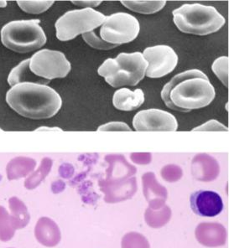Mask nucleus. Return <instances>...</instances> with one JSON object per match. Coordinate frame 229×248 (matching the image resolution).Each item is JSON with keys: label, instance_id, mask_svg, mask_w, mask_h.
Listing matches in <instances>:
<instances>
[{"label": "nucleus", "instance_id": "obj_2", "mask_svg": "<svg viewBox=\"0 0 229 248\" xmlns=\"http://www.w3.org/2000/svg\"><path fill=\"white\" fill-rule=\"evenodd\" d=\"M6 102L18 114L40 120L54 117L62 108V97L46 84L25 82L11 87Z\"/></svg>", "mask_w": 229, "mask_h": 248}, {"label": "nucleus", "instance_id": "obj_26", "mask_svg": "<svg viewBox=\"0 0 229 248\" xmlns=\"http://www.w3.org/2000/svg\"><path fill=\"white\" fill-rule=\"evenodd\" d=\"M71 3H73L75 5H78V6L84 7L85 9L90 8V9H93V7H98L99 4L102 3V1H73L71 2Z\"/></svg>", "mask_w": 229, "mask_h": 248}, {"label": "nucleus", "instance_id": "obj_18", "mask_svg": "<svg viewBox=\"0 0 229 248\" xmlns=\"http://www.w3.org/2000/svg\"><path fill=\"white\" fill-rule=\"evenodd\" d=\"M16 231L12 217L5 208L0 205V241L9 242L15 236Z\"/></svg>", "mask_w": 229, "mask_h": 248}, {"label": "nucleus", "instance_id": "obj_17", "mask_svg": "<svg viewBox=\"0 0 229 248\" xmlns=\"http://www.w3.org/2000/svg\"><path fill=\"white\" fill-rule=\"evenodd\" d=\"M121 3L128 10L143 15H152L159 12L166 4L165 1H152V2H139V1H121Z\"/></svg>", "mask_w": 229, "mask_h": 248}, {"label": "nucleus", "instance_id": "obj_22", "mask_svg": "<svg viewBox=\"0 0 229 248\" xmlns=\"http://www.w3.org/2000/svg\"><path fill=\"white\" fill-rule=\"evenodd\" d=\"M229 61L228 56H222L217 58L212 65L213 72L227 88L229 87Z\"/></svg>", "mask_w": 229, "mask_h": 248}, {"label": "nucleus", "instance_id": "obj_25", "mask_svg": "<svg viewBox=\"0 0 229 248\" xmlns=\"http://www.w3.org/2000/svg\"><path fill=\"white\" fill-rule=\"evenodd\" d=\"M98 131H129L130 132L131 128H130L127 124L124 123H121V122H113V123H109V124H104L98 127Z\"/></svg>", "mask_w": 229, "mask_h": 248}, {"label": "nucleus", "instance_id": "obj_4", "mask_svg": "<svg viewBox=\"0 0 229 248\" xmlns=\"http://www.w3.org/2000/svg\"><path fill=\"white\" fill-rule=\"evenodd\" d=\"M147 68L148 63L141 53H120L115 59L106 60L98 73L111 87H134L144 79Z\"/></svg>", "mask_w": 229, "mask_h": 248}, {"label": "nucleus", "instance_id": "obj_13", "mask_svg": "<svg viewBox=\"0 0 229 248\" xmlns=\"http://www.w3.org/2000/svg\"><path fill=\"white\" fill-rule=\"evenodd\" d=\"M34 236L41 245L53 248L59 244L62 234L58 225L49 217H41L34 228Z\"/></svg>", "mask_w": 229, "mask_h": 248}, {"label": "nucleus", "instance_id": "obj_3", "mask_svg": "<svg viewBox=\"0 0 229 248\" xmlns=\"http://www.w3.org/2000/svg\"><path fill=\"white\" fill-rule=\"evenodd\" d=\"M173 21L185 34L208 35L222 29L226 20L214 7L200 3L183 4L173 10Z\"/></svg>", "mask_w": 229, "mask_h": 248}, {"label": "nucleus", "instance_id": "obj_24", "mask_svg": "<svg viewBox=\"0 0 229 248\" xmlns=\"http://www.w3.org/2000/svg\"><path fill=\"white\" fill-rule=\"evenodd\" d=\"M192 131L193 132L194 131H225V132H228L229 128L223 124H220L219 122H217V120H210L203 125L192 129Z\"/></svg>", "mask_w": 229, "mask_h": 248}, {"label": "nucleus", "instance_id": "obj_23", "mask_svg": "<svg viewBox=\"0 0 229 248\" xmlns=\"http://www.w3.org/2000/svg\"><path fill=\"white\" fill-rule=\"evenodd\" d=\"M82 38H83L85 42L89 45L90 46L97 50H112L115 47H118L114 45H111V44H108L102 41V39L97 36L96 34L91 31L88 33L82 34Z\"/></svg>", "mask_w": 229, "mask_h": 248}, {"label": "nucleus", "instance_id": "obj_16", "mask_svg": "<svg viewBox=\"0 0 229 248\" xmlns=\"http://www.w3.org/2000/svg\"><path fill=\"white\" fill-rule=\"evenodd\" d=\"M171 217V210L167 205L153 209L147 208L145 214L146 222L152 228H161L169 222Z\"/></svg>", "mask_w": 229, "mask_h": 248}, {"label": "nucleus", "instance_id": "obj_1", "mask_svg": "<svg viewBox=\"0 0 229 248\" xmlns=\"http://www.w3.org/2000/svg\"><path fill=\"white\" fill-rule=\"evenodd\" d=\"M216 92L208 76L197 69L174 77L161 91V98L169 108L189 112L210 105Z\"/></svg>", "mask_w": 229, "mask_h": 248}, {"label": "nucleus", "instance_id": "obj_12", "mask_svg": "<svg viewBox=\"0 0 229 248\" xmlns=\"http://www.w3.org/2000/svg\"><path fill=\"white\" fill-rule=\"evenodd\" d=\"M199 243L208 248L225 245L227 241L226 228L222 224L203 222L199 224L195 232Z\"/></svg>", "mask_w": 229, "mask_h": 248}, {"label": "nucleus", "instance_id": "obj_15", "mask_svg": "<svg viewBox=\"0 0 229 248\" xmlns=\"http://www.w3.org/2000/svg\"><path fill=\"white\" fill-rule=\"evenodd\" d=\"M10 209L16 229L25 228L31 220V216L26 205L19 199L13 197L10 200Z\"/></svg>", "mask_w": 229, "mask_h": 248}, {"label": "nucleus", "instance_id": "obj_7", "mask_svg": "<svg viewBox=\"0 0 229 248\" xmlns=\"http://www.w3.org/2000/svg\"><path fill=\"white\" fill-rule=\"evenodd\" d=\"M140 31V23L134 16L127 13H116L106 17L100 36L106 43L118 46L134 41Z\"/></svg>", "mask_w": 229, "mask_h": 248}, {"label": "nucleus", "instance_id": "obj_11", "mask_svg": "<svg viewBox=\"0 0 229 248\" xmlns=\"http://www.w3.org/2000/svg\"><path fill=\"white\" fill-rule=\"evenodd\" d=\"M192 211L203 217H217L223 210L222 197L212 190H197L190 198Z\"/></svg>", "mask_w": 229, "mask_h": 248}, {"label": "nucleus", "instance_id": "obj_5", "mask_svg": "<svg viewBox=\"0 0 229 248\" xmlns=\"http://www.w3.org/2000/svg\"><path fill=\"white\" fill-rule=\"evenodd\" d=\"M40 20H16L3 26L1 41L4 46L17 53H29L40 49L47 39Z\"/></svg>", "mask_w": 229, "mask_h": 248}, {"label": "nucleus", "instance_id": "obj_10", "mask_svg": "<svg viewBox=\"0 0 229 248\" xmlns=\"http://www.w3.org/2000/svg\"><path fill=\"white\" fill-rule=\"evenodd\" d=\"M133 126L138 132H175L177 130L178 123L170 112L160 109H148L134 116Z\"/></svg>", "mask_w": 229, "mask_h": 248}, {"label": "nucleus", "instance_id": "obj_14", "mask_svg": "<svg viewBox=\"0 0 229 248\" xmlns=\"http://www.w3.org/2000/svg\"><path fill=\"white\" fill-rule=\"evenodd\" d=\"M145 103V94L141 89L131 91L128 88H121L113 96V104L120 111H134Z\"/></svg>", "mask_w": 229, "mask_h": 248}, {"label": "nucleus", "instance_id": "obj_19", "mask_svg": "<svg viewBox=\"0 0 229 248\" xmlns=\"http://www.w3.org/2000/svg\"><path fill=\"white\" fill-rule=\"evenodd\" d=\"M30 70V59H26L19 63V65L13 69L8 78V83L11 87L16 86L17 84L25 83V82H33L34 81L29 78L31 73Z\"/></svg>", "mask_w": 229, "mask_h": 248}, {"label": "nucleus", "instance_id": "obj_27", "mask_svg": "<svg viewBox=\"0 0 229 248\" xmlns=\"http://www.w3.org/2000/svg\"><path fill=\"white\" fill-rule=\"evenodd\" d=\"M7 3L6 1H0V8H5V7H7Z\"/></svg>", "mask_w": 229, "mask_h": 248}, {"label": "nucleus", "instance_id": "obj_28", "mask_svg": "<svg viewBox=\"0 0 229 248\" xmlns=\"http://www.w3.org/2000/svg\"></svg>", "mask_w": 229, "mask_h": 248}, {"label": "nucleus", "instance_id": "obj_21", "mask_svg": "<svg viewBox=\"0 0 229 248\" xmlns=\"http://www.w3.org/2000/svg\"><path fill=\"white\" fill-rule=\"evenodd\" d=\"M122 248H150V246L146 236L132 232L124 235L122 239Z\"/></svg>", "mask_w": 229, "mask_h": 248}, {"label": "nucleus", "instance_id": "obj_20", "mask_svg": "<svg viewBox=\"0 0 229 248\" xmlns=\"http://www.w3.org/2000/svg\"><path fill=\"white\" fill-rule=\"evenodd\" d=\"M17 3L23 11L28 14L38 15L49 10L55 2L54 1H18Z\"/></svg>", "mask_w": 229, "mask_h": 248}, {"label": "nucleus", "instance_id": "obj_9", "mask_svg": "<svg viewBox=\"0 0 229 248\" xmlns=\"http://www.w3.org/2000/svg\"><path fill=\"white\" fill-rule=\"evenodd\" d=\"M142 55L148 63L146 75L149 78H161L170 74L178 63L176 51L171 47L164 45L148 47Z\"/></svg>", "mask_w": 229, "mask_h": 248}, {"label": "nucleus", "instance_id": "obj_8", "mask_svg": "<svg viewBox=\"0 0 229 248\" xmlns=\"http://www.w3.org/2000/svg\"><path fill=\"white\" fill-rule=\"evenodd\" d=\"M71 68V64L65 55L57 50L45 49L30 58L31 72L47 80L65 78Z\"/></svg>", "mask_w": 229, "mask_h": 248}, {"label": "nucleus", "instance_id": "obj_6", "mask_svg": "<svg viewBox=\"0 0 229 248\" xmlns=\"http://www.w3.org/2000/svg\"><path fill=\"white\" fill-rule=\"evenodd\" d=\"M105 19L102 13L90 8L68 11L56 21V37L61 41H71L99 27Z\"/></svg>", "mask_w": 229, "mask_h": 248}]
</instances>
